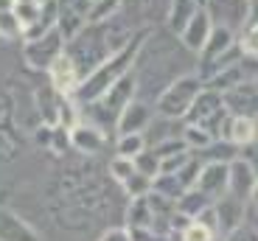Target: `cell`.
Returning a JSON list of instances; mask_svg holds the SVG:
<instances>
[{
  "label": "cell",
  "instance_id": "14",
  "mask_svg": "<svg viewBox=\"0 0 258 241\" xmlns=\"http://www.w3.org/2000/svg\"><path fill=\"white\" fill-rule=\"evenodd\" d=\"M0 241H39V238L17 213L0 208Z\"/></svg>",
  "mask_w": 258,
  "mask_h": 241
},
{
  "label": "cell",
  "instance_id": "6",
  "mask_svg": "<svg viewBox=\"0 0 258 241\" xmlns=\"http://www.w3.org/2000/svg\"><path fill=\"white\" fill-rule=\"evenodd\" d=\"M227 185H230V163H205L194 188L202 191L211 202H216L219 196L227 194Z\"/></svg>",
  "mask_w": 258,
  "mask_h": 241
},
{
  "label": "cell",
  "instance_id": "8",
  "mask_svg": "<svg viewBox=\"0 0 258 241\" xmlns=\"http://www.w3.org/2000/svg\"><path fill=\"white\" fill-rule=\"evenodd\" d=\"M149 124H152V107L146 104V101H129L126 107H123V112L118 115V137L123 135H143V129H149Z\"/></svg>",
  "mask_w": 258,
  "mask_h": 241
},
{
  "label": "cell",
  "instance_id": "5",
  "mask_svg": "<svg viewBox=\"0 0 258 241\" xmlns=\"http://www.w3.org/2000/svg\"><path fill=\"white\" fill-rule=\"evenodd\" d=\"M222 101L233 118L258 121V82H241V85L230 87L227 93H222Z\"/></svg>",
  "mask_w": 258,
  "mask_h": 241
},
{
  "label": "cell",
  "instance_id": "7",
  "mask_svg": "<svg viewBox=\"0 0 258 241\" xmlns=\"http://www.w3.org/2000/svg\"><path fill=\"white\" fill-rule=\"evenodd\" d=\"M48 78H51V87L59 96H76L79 85H82L79 67L73 65V59L68 56V53H62V56L48 67Z\"/></svg>",
  "mask_w": 258,
  "mask_h": 241
},
{
  "label": "cell",
  "instance_id": "28",
  "mask_svg": "<svg viewBox=\"0 0 258 241\" xmlns=\"http://www.w3.org/2000/svg\"><path fill=\"white\" fill-rule=\"evenodd\" d=\"M225 241H258V230L250 227V224H241V227H236L233 233H227Z\"/></svg>",
  "mask_w": 258,
  "mask_h": 241
},
{
  "label": "cell",
  "instance_id": "11",
  "mask_svg": "<svg viewBox=\"0 0 258 241\" xmlns=\"http://www.w3.org/2000/svg\"><path fill=\"white\" fill-rule=\"evenodd\" d=\"M211 31H213L211 17H208L205 9H200V12L194 14V20L185 26V31L180 34V42H182V45H185L191 53H202V48H205Z\"/></svg>",
  "mask_w": 258,
  "mask_h": 241
},
{
  "label": "cell",
  "instance_id": "15",
  "mask_svg": "<svg viewBox=\"0 0 258 241\" xmlns=\"http://www.w3.org/2000/svg\"><path fill=\"white\" fill-rule=\"evenodd\" d=\"M222 137L241 149V146L258 140V126H255V121H252V118H233L230 115V118H227V124H225Z\"/></svg>",
  "mask_w": 258,
  "mask_h": 241
},
{
  "label": "cell",
  "instance_id": "10",
  "mask_svg": "<svg viewBox=\"0 0 258 241\" xmlns=\"http://www.w3.org/2000/svg\"><path fill=\"white\" fill-rule=\"evenodd\" d=\"M233 45H236V34H233V31H227V28L213 26L211 37H208L205 48H202V53H200V62H202L200 73H202V70H208V67H211L213 62H219V59L225 56V53L230 51Z\"/></svg>",
  "mask_w": 258,
  "mask_h": 241
},
{
  "label": "cell",
  "instance_id": "24",
  "mask_svg": "<svg viewBox=\"0 0 258 241\" xmlns=\"http://www.w3.org/2000/svg\"><path fill=\"white\" fill-rule=\"evenodd\" d=\"M110 171H112V177H115L118 183L123 185L138 169H135V160H129V157H115V160L110 163Z\"/></svg>",
  "mask_w": 258,
  "mask_h": 241
},
{
  "label": "cell",
  "instance_id": "13",
  "mask_svg": "<svg viewBox=\"0 0 258 241\" xmlns=\"http://www.w3.org/2000/svg\"><path fill=\"white\" fill-rule=\"evenodd\" d=\"M258 177L255 171L250 169V166L241 160V157H236L230 163V185H227V191H230L233 196H239V199H244V196L252 194V188H255Z\"/></svg>",
  "mask_w": 258,
  "mask_h": 241
},
{
  "label": "cell",
  "instance_id": "30",
  "mask_svg": "<svg viewBox=\"0 0 258 241\" xmlns=\"http://www.w3.org/2000/svg\"><path fill=\"white\" fill-rule=\"evenodd\" d=\"M56 3H59V9L84 14V17H87V12H90V6H93V0H56Z\"/></svg>",
  "mask_w": 258,
  "mask_h": 241
},
{
  "label": "cell",
  "instance_id": "26",
  "mask_svg": "<svg viewBox=\"0 0 258 241\" xmlns=\"http://www.w3.org/2000/svg\"><path fill=\"white\" fill-rule=\"evenodd\" d=\"M182 241H213V230L202 222H191L182 230Z\"/></svg>",
  "mask_w": 258,
  "mask_h": 241
},
{
  "label": "cell",
  "instance_id": "3",
  "mask_svg": "<svg viewBox=\"0 0 258 241\" xmlns=\"http://www.w3.org/2000/svg\"><path fill=\"white\" fill-rule=\"evenodd\" d=\"M213 26L227 28V31H244L250 26V12L252 3L250 0H205V6Z\"/></svg>",
  "mask_w": 258,
  "mask_h": 241
},
{
  "label": "cell",
  "instance_id": "35",
  "mask_svg": "<svg viewBox=\"0 0 258 241\" xmlns=\"http://www.w3.org/2000/svg\"><path fill=\"white\" fill-rule=\"evenodd\" d=\"M93 3H98V0H93Z\"/></svg>",
  "mask_w": 258,
  "mask_h": 241
},
{
  "label": "cell",
  "instance_id": "31",
  "mask_svg": "<svg viewBox=\"0 0 258 241\" xmlns=\"http://www.w3.org/2000/svg\"><path fill=\"white\" fill-rule=\"evenodd\" d=\"M101 241H132V235H129L126 230H107V233L101 235Z\"/></svg>",
  "mask_w": 258,
  "mask_h": 241
},
{
  "label": "cell",
  "instance_id": "1",
  "mask_svg": "<svg viewBox=\"0 0 258 241\" xmlns=\"http://www.w3.org/2000/svg\"><path fill=\"white\" fill-rule=\"evenodd\" d=\"M146 37H149V31H141L138 37L129 39L126 48H121L118 53H112V56L107 59L98 70H93L90 76L84 78L82 85H79V90H76V96H73V98H79L82 104H93V101H98L104 93L115 85L118 78L126 76V73L135 67V59H138V53H141L143 39H146Z\"/></svg>",
  "mask_w": 258,
  "mask_h": 241
},
{
  "label": "cell",
  "instance_id": "23",
  "mask_svg": "<svg viewBox=\"0 0 258 241\" xmlns=\"http://www.w3.org/2000/svg\"><path fill=\"white\" fill-rule=\"evenodd\" d=\"M135 169L141 171V174H146V177H157L160 174V160H157V154L152 149L141 151V154L135 157Z\"/></svg>",
  "mask_w": 258,
  "mask_h": 241
},
{
  "label": "cell",
  "instance_id": "34",
  "mask_svg": "<svg viewBox=\"0 0 258 241\" xmlns=\"http://www.w3.org/2000/svg\"><path fill=\"white\" fill-rule=\"evenodd\" d=\"M197 3H200V6H205V0H197Z\"/></svg>",
  "mask_w": 258,
  "mask_h": 241
},
{
  "label": "cell",
  "instance_id": "12",
  "mask_svg": "<svg viewBox=\"0 0 258 241\" xmlns=\"http://www.w3.org/2000/svg\"><path fill=\"white\" fill-rule=\"evenodd\" d=\"M200 3L197 0H168V12H166V28L171 34L180 37L185 31V26L194 20V14L200 12Z\"/></svg>",
  "mask_w": 258,
  "mask_h": 241
},
{
  "label": "cell",
  "instance_id": "21",
  "mask_svg": "<svg viewBox=\"0 0 258 241\" xmlns=\"http://www.w3.org/2000/svg\"><path fill=\"white\" fill-rule=\"evenodd\" d=\"M143 146H146V137L143 135H123V137H118V157L135 160L143 151Z\"/></svg>",
  "mask_w": 258,
  "mask_h": 241
},
{
  "label": "cell",
  "instance_id": "4",
  "mask_svg": "<svg viewBox=\"0 0 258 241\" xmlns=\"http://www.w3.org/2000/svg\"><path fill=\"white\" fill-rule=\"evenodd\" d=\"M64 37L59 34V28L42 34L37 39H26V48H23V59L31 70H48V67L56 62L59 56L64 53Z\"/></svg>",
  "mask_w": 258,
  "mask_h": 241
},
{
  "label": "cell",
  "instance_id": "27",
  "mask_svg": "<svg viewBox=\"0 0 258 241\" xmlns=\"http://www.w3.org/2000/svg\"><path fill=\"white\" fill-rule=\"evenodd\" d=\"M239 157H241V160H244L247 166H250L252 171H255V177H258V140H252V143L241 146Z\"/></svg>",
  "mask_w": 258,
  "mask_h": 241
},
{
  "label": "cell",
  "instance_id": "18",
  "mask_svg": "<svg viewBox=\"0 0 258 241\" xmlns=\"http://www.w3.org/2000/svg\"><path fill=\"white\" fill-rule=\"evenodd\" d=\"M211 199H208L202 191H197V188H191V191H185V194L180 196V202H177V208H180V213H185V216H200L202 210H208L211 208Z\"/></svg>",
  "mask_w": 258,
  "mask_h": 241
},
{
  "label": "cell",
  "instance_id": "33",
  "mask_svg": "<svg viewBox=\"0 0 258 241\" xmlns=\"http://www.w3.org/2000/svg\"><path fill=\"white\" fill-rule=\"evenodd\" d=\"M250 199H252V208H258V183H255V188H252Z\"/></svg>",
  "mask_w": 258,
  "mask_h": 241
},
{
  "label": "cell",
  "instance_id": "19",
  "mask_svg": "<svg viewBox=\"0 0 258 241\" xmlns=\"http://www.w3.org/2000/svg\"><path fill=\"white\" fill-rule=\"evenodd\" d=\"M118 9H121V0H98V3L90 6V12H87V23H104V20H112Z\"/></svg>",
  "mask_w": 258,
  "mask_h": 241
},
{
  "label": "cell",
  "instance_id": "17",
  "mask_svg": "<svg viewBox=\"0 0 258 241\" xmlns=\"http://www.w3.org/2000/svg\"><path fill=\"white\" fill-rule=\"evenodd\" d=\"M42 9H45V0H14V17H17V23L23 26V37H26V31L37 23L39 17H42Z\"/></svg>",
  "mask_w": 258,
  "mask_h": 241
},
{
  "label": "cell",
  "instance_id": "9",
  "mask_svg": "<svg viewBox=\"0 0 258 241\" xmlns=\"http://www.w3.org/2000/svg\"><path fill=\"white\" fill-rule=\"evenodd\" d=\"M213 210H216V222H219V230H222V233H233V230L241 227V224H244V219H247L244 199L233 196L230 191L213 202Z\"/></svg>",
  "mask_w": 258,
  "mask_h": 241
},
{
  "label": "cell",
  "instance_id": "16",
  "mask_svg": "<svg viewBox=\"0 0 258 241\" xmlns=\"http://www.w3.org/2000/svg\"><path fill=\"white\" fill-rule=\"evenodd\" d=\"M68 137H71V143L76 151H82V154H96V151H101L104 146V132L98 129V126H73L71 132H68Z\"/></svg>",
  "mask_w": 258,
  "mask_h": 241
},
{
  "label": "cell",
  "instance_id": "36",
  "mask_svg": "<svg viewBox=\"0 0 258 241\" xmlns=\"http://www.w3.org/2000/svg\"><path fill=\"white\" fill-rule=\"evenodd\" d=\"M255 126H258V121H255Z\"/></svg>",
  "mask_w": 258,
  "mask_h": 241
},
{
  "label": "cell",
  "instance_id": "22",
  "mask_svg": "<svg viewBox=\"0 0 258 241\" xmlns=\"http://www.w3.org/2000/svg\"><path fill=\"white\" fill-rule=\"evenodd\" d=\"M123 191H126L132 199H138V196H146L149 191H152V177H146V174H141V171H135V174H132L126 183H123Z\"/></svg>",
  "mask_w": 258,
  "mask_h": 241
},
{
  "label": "cell",
  "instance_id": "2",
  "mask_svg": "<svg viewBox=\"0 0 258 241\" xmlns=\"http://www.w3.org/2000/svg\"><path fill=\"white\" fill-rule=\"evenodd\" d=\"M202 93V78L200 76H182L177 78L174 85H168L163 90V96L157 98V112L163 118H171V121H180L188 115V110L194 107L197 96Z\"/></svg>",
  "mask_w": 258,
  "mask_h": 241
},
{
  "label": "cell",
  "instance_id": "20",
  "mask_svg": "<svg viewBox=\"0 0 258 241\" xmlns=\"http://www.w3.org/2000/svg\"><path fill=\"white\" fill-rule=\"evenodd\" d=\"M182 140H185L188 149H197V151L208 149V146L213 143V137L208 135V132L202 129V126H191V124H188L185 129H182Z\"/></svg>",
  "mask_w": 258,
  "mask_h": 241
},
{
  "label": "cell",
  "instance_id": "29",
  "mask_svg": "<svg viewBox=\"0 0 258 241\" xmlns=\"http://www.w3.org/2000/svg\"><path fill=\"white\" fill-rule=\"evenodd\" d=\"M14 157H17V146H14V140L12 137L6 135V132L0 129V160H14Z\"/></svg>",
  "mask_w": 258,
  "mask_h": 241
},
{
  "label": "cell",
  "instance_id": "32",
  "mask_svg": "<svg viewBox=\"0 0 258 241\" xmlns=\"http://www.w3.org/2000/svg\"><path fill=\"white\" fill-rule=\"evenodd\" d=\"M0 12H14V0H0Z\"/></svg>",
  "mask_w": 258,
  "mask_h": 241
},
{
  "label": "cell",
  "instance_id": "25",
  "mask_svg": "<svg viewBox=\"0 0 258 241\" xmlns=\"http://www.w3.org/2000/svg\"><path fill=\"white\" fill-rule=\"evenodd\" d=\"M0 34H3L6 39L23 37V26L17 23V17H14L12 12H0Z\"/></svg>",
  "mask_w": 258,
  "mask_h": 241
}]
</instances>
